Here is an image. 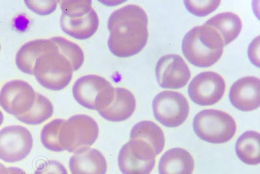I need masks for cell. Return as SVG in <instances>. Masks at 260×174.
I'll list each match as a JSON object with an SVG mask.
<instances>
[{
	"label": "cell",
	"instance_id": "obj_1",
	"mask_svg": "<svg viewBox=\"0 0 260 174\" xmlns=\"http://www.w3.org/2000/svg\"><path fill=\"white\" fill-rule=\"evenodd\" d=\"M148 24L145 11L136 5L114 11L108 22L110 32L108 45L111 52L119 57L139 54L147 44Z\"/></svg>",
	"mask_w": 260,
	"mask_h": 174
},
{
	"label": "cell",
	"instance_id": "obj_2",
	"mask_svg": "<svg viewBox=\"0 0 260 174\" xmlns=\"http://www.w3.org/2000/svg\"><path fill=\"white\" fill-rule=\"evenodd\" d=\"M223 41L213 27L205 24L194 27L183 38L182 52L186 59L199 67L212 66L223 54Z\"/></svg>",
	"mask_w": 260,
	"mask_h": 174
},
{
	"label": "cell",
	"instance_id": "obj_3",
	"mask_svg": "<svg viewBox=\"0 0 260 174\" xmlns=\"http://www.w3.org/2000/svg\"><path fill=\"white\" fill-rule=\"evenodd\" d=\"M71 63L57 46L37 60L34 75L42 86L52 91H60L71 82L73 75Z\"/></svg>",
	"mask_w": 260,
	"mask_h": 174
},
{
	"label": "cell",
	"instance_id": "obj_4",
	"mask_svg": "<svg viewBox=\"0 0 260 174\" xmlns=\"http://www.w3.org/2000/svg\"><path fill=\"white\" fill-rule=\"evenodd\" d=\"M193 129L201 140L211 143H224L236 133V121L223 111L208 109L194 116Z\"/></svg>",
	"mask_w": 260,
	"mask_h": 174
},
{
	"label": "cell",
	"instance_id": "obj_5",
	"mask_svg": "<svg viewBox=\"0 0 260 174\" xmlns=\"http://www.w3.org/2000/svg\"><path fill=\"white\" fill-rule=\"evenodd\" d=\"M99 135V125L93 118L77 114L64 121L60 130L59 143L64 151L76 153L90 148Z\"/></svg>",
	"mask_w": 260,
	"mask_h": 174
},
{
	"label": "cell",
	"instance_id": "obj_6",
	"mask_svg": "<svg viewBox=\"0 0 260 174\" xmlns=\"http://www.w3.org/2000/svg\"><path fill=\"white\" fill-rule=\"evenodd\" d=\"M73 94L81 106L99 112L112 103L115 88L101 76L88 75L81 76L74 83Z\"/></svg>",
	"mask_w": 260,
	"mask_h": 174
},
{
	"label": "cell",
	"instance_id": "obj_7",
	"mask_svg": "<svg viewBox=\"0 0 260 174\" xmlns=\"http://www.w3.org/2000/svg\"><path fill=\"white\" fill-rule=\"evenodd\" d=\"M156 154L146 141L135 139L122 146L118 164L123 174H150L154 169Z\"/></svg>",
	"mask_w": 260,
	"mask_h": 174
},
{
	"label": "cell",
	"instance_id": "obj_8",
	"mask_svg": "<svg viewBox=\"0 0 260 174\" xmlns=\"http://www.w3.org/2000/svg\"><path fill=\"white\" fill-rule=\"evenodd\" d=\"M155 120L164 126L175 128L180 126L187 120L189 113V104L180 93L173 91L160 92L152 103Z\"/></svg>",
	"mask_w": 260,
	"mask_h": 174
},
{
	"label": "cell",
	"instance_id": "obj_9",
	"mask_svg": "<svg viewBox=\"0 0 260 174\" xmlns=\"http://www.w3.org/2000/svg\"><path fill=\"white\" fill-rule=\"evenodd\" d=\"M34 146L28 129L21 125H11L0 130V159L9 163L26 158Z\"/></svg>",
	"mask_w": 260,
	"mask_h": 174
},
{
	"label": "cell",
	"instance_id": "obj_10",
	"mask_svg": "<svg viewBox=\"0 0 260 174\" xmlns=\"http://www.w3.org/2000/svg\"><path fill=\"white\" fill-rule=\"evenodd\" d=\"M36 94L31 85L24 80L9 81L0 91V106L7 113L17 118L32 108Z\"/></svg>",
	"mask_w": 260,
	"mask_h": 174
},
{
	"label": "cell",
	"instance_id": "obj_11",
	"mask_svg": "<svg viewBox=\"0 0 260 174\" xmlns=\"http://www.w3.org/2000/svg\"><path fill=\"white\" fill-rule=\"evenodd\" d=\"M226 83L215 72H203L192 79L188 87V94L195 104L211 106L217 103L224 96Z\"/></svg>",
	"mask_w": 260,
	"mask_h": 174
},
{
	"label": "cell",
	"instance_id": "obj_12",
	"mask_svg": "<svg viewBox=\"0 0 260 174\" xmlns=\"http://www.w3.org/2000/svg\"><path fill=\"white\" fill-rule=\"evenodd\" d=\"M155 76L160 87L180 89L191 78L189 67L180 55L168 54L161 57L155 66Z\"/></svg>",
	"mask_w": 260,
	"mask_h": 174
},
{
	"label": "cell",
	"instance_id": "obj_13",
	"mask_svg": "<svg viewBox=\"0 0 260 174\" xmlns=\"http://www.w3.org/2000/svg\"><path fill=\"white\" fill-rule=\"evenodd\" d=\"M259 86V79L255 76H246L237 80L230 90L232 105L243 112L256 110L260 106Z\"/></svg>",
	"mask_w": 260,
	"mask_h": 174
},
{
	"label": "cell",
	"instance_id": "obj_14",
	"mask_svg": "<svg viewBox=\"0 0 260 174\" xmlns=\"http://www.w3.org/2000/svg\"><path fill=\"white\" fill-rule=\"evenodd\" d=\"M71 174H106L108 164L100 151L88 148L74 153L69 161Z\"/></svg>",
	"mask_w": 260,
	"mask_h": 174
},
{
	"label": "cell",
	"instance_id": "obj_15",
	"mask_svg": "<svg viewBox=\"0 0 260 174\" xmlns=\"http://www.w3.org/2000/svg\"><path fill=\"white\" fill-rule=\"evenodd\" d=\"M136 108V100L132 93L122 88H115V97L110 106L99 111L104 119L121 122L129 119Z\"/></svg>",
	"mask_w": 260,
	"mask_h": 174
},
{
	"label": "cell",
	"instance_id": "obj_16",
	"mask_svg": "<svg viewBox=\"0 0 260 174\" xmlns=\"http://www.w3.org/2000/svg\"><path fill=\"white\" fill-rule=\"evenodd\" d=\"M55 46L56 44L51 39H36L24 44L16 55V66L23 73L34 75V69L37 60Z\"/></svg>",
	"mask_w": 260,
	"mask_h": 174
},
{
	"label": "cell",
	"instance_id": "obj_17",
	"mask_svg": "<svg viewBox=\"0 0 260 174\" xmlns=\"http://www.w3.org/2000/svg\"><path fill=\"white\" fill-rule=\"evenodd\" d=\"M60 24L62 31L72 38L85 40L93 36L99 26V18L94 9L83 17L69 18L61 15Z\"/></svg>",
	"mask_w": 260,
	"mask_h": 174
},
{
	"label": "cell",
	"instance_id": "obj_18",
	"mask_svg": "<svg viewBox=\"0 0 260 174\" xmlns=\"http://www.w3.org/2000/svg\"><path fill=\"white\" fill-rule=\"evenodd\" d=\"M194 162L192 155L182 148L167 151L159 162V174H192Z\"/></svg>",
	"mask_w": 260,
	"mask_h": 174
},
{
	"label": "cell",
	"instance_id": "obj_19",
	"mask_svg": "<svg viewBox=\"0 0 260 174\" xmlns=\"http://www.w3.org/2000/svg\"><path fill=\"white\" fill-rule=\"evenodd\" d=\"M205 25L213 27L219 34L224 46L238 38L243 27L240 17L231 12L218 14L206 21Z\"/></svg>",
	"mask_w": 260,
	"mask_h": 174
},
{
	"label": "cell",
	"instance_id": "obj_20",
	"mask_svg": "<svg viewBox=\"0 0 260 174\" xmlns=\"http://www.w3.org/2000/svg\"><path fill=\"white\" fill-rule=\"evenodd\" d=\"M135 139L149 143L156 155L161 154L166 144L164 131L158 125L150 121H142L134 125L130 132V140Z\"/></svg>",
	"mask_w": 260,
	"mask_h": 174
},
{
	"label": "cell",
	"instance_id": "obj_21",
	"mask_svg": "<svg viewBox=\"0 0 260 174\" xmlns=\"http://www.w3.org/2000/svg\"><path fill=\"white\" fill-rule=\"evenodd\" d=\"M237 156L248 165H256L260 162L259 134L249 131L241 134L236 143Z\"/></svg>",
	"mask_w": 260,
	"mask_h": 174
},
{
	"label": "cell",
	"instance_id": "obj_22",
	"mask_svg": "<svg viewBox=\"0 0 260 174\" xmlns=\"http://www.w3.org/2000/svg\"><path fill=\"white\" fill-rule=\"evenodd\" d=\"M53 106L47 97L37 93L36 101L28 112L16 118L20 122L27 125H39L52 117Z\"/></svg>",
	"mask_w": 260,
	"mask_h": 174
},
{
	"label": "cell",
	"instance_id": "obj_23",
	"mask_svg": "<svg viewBox=\"0 0 260 174\" xmlns=\"http://www.w3.org/2000/svg\"><path fill=\"white\" fill-rule=\"evenodd\" d=\"M51 39L56 44L60 52L71 63L74 72L79 70L85 60L84 53L80 46L62 37H54Z\"/></svg>",
	"mask_w": 260,
	"mask_h": 174
},
{
	"label": "cell",
	"instance_id": "obj_24",
	"mask_svg": "<svg viewBox=\"0 0 260 174\" xmlns=\"http://www.w3.org/2000/svg\"><path fill=\"white\" fill-rule=\"evenodd\" d=\"M65 120L56 119L44 126L41 133L42 144L53 152H62L64 150L59 143V133Z\"/></svg>",
	"mask_w": 260,
	"mask_h": 174
},
{
	"label": "cell",
	"instance_id": "obj_25",
	"mask_svg": "<svg viewBox=\"0 0 260 174\" xmlns=\"http://www.w3.org/2000/svg\"><path fill=\"white\" fill-rule=\"evenodd\" d=\"M59 4L62 15L69 18L83 17L92 9L91 0H63Z\"/></svg>",
	"mask_w": 260,
	"mask_h": 174
},
{
	"label": "cell",
	"instance_id": "obj_26",
	"mask_svg": "<svg viewBox=\"0 0 260 174\" xmlns=\"http://www.w3.org/2000/svg\"><path fill=\"white\" fill-rule=\"evenodd\" d=\"M220 1H184L189 13L197 17H203L210 15L220 6Z\"/></svg>",
	"mask_w": 260,
	"mask_h": 174
},
{
	"label": "cell",
	"instance_id": "obj_27",
	"mask_svg": "<svg viewBox=\"0 0 260 174\" xmlns=\"http://www.w3.org/2000/svg\"><path fill=\"white\" fill-rule=\"evenodd\" d=\"M24 3L32 12L39 15H48L56 10L58 2L25 0Z\"/></svg>",
	"mask_w": 260,
	"mask_h": 174
},
{
	"label": "cell",
	"instance_id": "obj_28",
	"mask_svg": "<svg viewBox=\"0 0 260 174\" xmlns=\"http://www.w3.org/2000/svg\"><path fill=\"white\" fill-rule=\"evenodd\" d=\"M34 174H69L63 164L59 161L51 160L41 164Z\"/></svg>",
	"mask_w": 260,
	"mask_h": 174
},
{
	"label": "cell",
	"instance_id": "obj_29",
	"mask_svg": "<svg viewBox=\"0 0 260 174\" xmlns=\"http://www.w3.org/2000/svg\"><path fill=\"white\" fill-rule=\"evenodd\" d=\"M248 57L253 64L259 67V37L250 44L248 49Z\"/></svg>",
	"mask_w": 260,
	"mask_h": 174
},
{
	"label": "cell",
	"instance_id": "obj_30",
	"mask_svg": "<svg viewBox=\"0 0 260 174\" xmlns=\"http://www.w3.org/2000/svg\"><path fill=\"white\" fill-rule=\"evenodd\" d=\"M0 174H27L22 169L17 168V167H9L5 168L1 171Z\"/></svg>",
	"mask_w": 260,
	"mask_h": 174
},
{
	"label": "cell",
	"instance_id": "obj_31",
	"mask_svg": "<svg viewBox=\"0 0 260 174\" xmlns=\"http://www.w3.org/2000/svg\"><path fill=\"white\" fill-rule=\"evenodd\" d=\"M4 120V116L3 113H2V111L0 110V126L3 124Z\"/></svg>",
	"mask_w": 260,
	"mask_h": 174
},
{
	"label": "cell",
	"instance_id": "obj_32",
	"mask_svg": "<svg viewBox=\"0 0 260 174\" xmlns=\"http://www.w3.org/2000/svg\"><path fill=\"white\" fill-rule=\"evenodd\" d=\"M5 166L4 164H2V163H0V172H1V171L3 170V169L5 168Z\"/></svg>",
	"mask_w": 260,
	"mask_h": 174
},
{
	"label": "cell",
	"instance_id": "obj_33",
	"mask_svg": "<svg viewBox=\"0 0 260 174\" xmlns=\"http://www.w3.org/2000/svg\"><path fill=\"white\" fill-rule=\"evenodd\" d=\"M0 50H1V45H0Z\"/></svg>",
	"mask_w": 260,
	"mask_h": 174
}]
</instances>
